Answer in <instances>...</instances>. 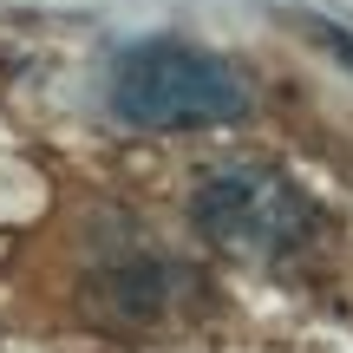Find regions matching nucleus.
<instances>
[{"instance_id": "nucleus-3", "label": "nucleus", "mask_w": 353, "mask_h": 353, "mask_svg": "<svg viewBox=\"0 0 353 353\" xmlns=\"http://www.w3.org/2000/svg\"><path fill=\"white\" fill-rule=\"evenodd\" d=\"M190 281H183V268L164 262V255H131V262H118V268H105L99 275V294L92 301L105 307L112 321H164V307H170V294H183Z\"/></svg>"}, {"instance_id": "nucleus-1", "label": "nucleus", "mask_w": 353, "mask_h": 353, "mask_svg": "<svg viewBox=\"0 0 353 353\" xmlns=\"http://www.w3.org/2000/svg\"><path fill=\"white\" fill-rule=\"evenodd\" d=\"M105 99L138 131H210L249 112L242 72L190 39H131L112 59Z\"/></svg>"}, {"instance_id": "nucleus-2", "label": "nucleus", "mask_w": 353, "mask_h": 353, "mask_svg": "<svg viewBox=\"0 0 353 353\" xmlns=\"http://www.w3.org/2000/svg\"><path fill=\"white\" fill-rule=\"evenodd\" d=\"M190 216H196L203 242L242 262H294L314 249L321 236V203L275 164H216L190 190Z\"/></svg>"}]
</instances>
